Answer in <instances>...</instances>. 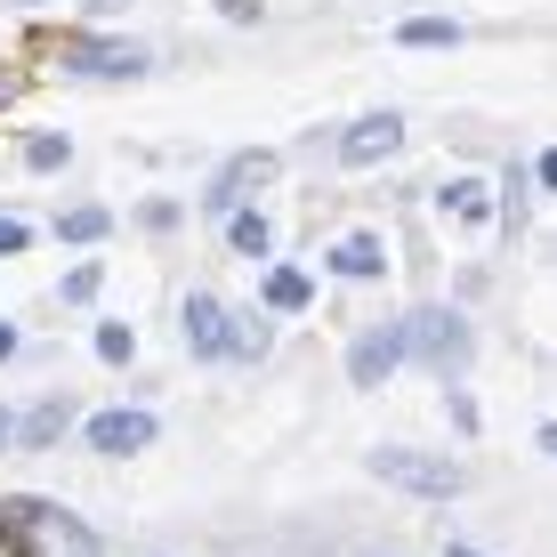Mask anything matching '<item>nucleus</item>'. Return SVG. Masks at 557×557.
Listing matches in <instances>:
<instances>
[{"instance_id":"nucleus-19","label":"nucleus","mask_w":557,"mask_h":557,"mask_svg":"<svg viewBox=\"0 0 557 557\" xmlns=\"http://www.w3.org/2000/svg\"><path fill=\"white\" fill-rule=\"evenodd\" d=\"M16 356V323H0V363H9Z\"/></svg>"},{"instance_id":"nucleus-15","label":"nucleus","mask_w":557,"mask_h":557,"mask_svg":"<svg viewBox=\"0 0 557 557\" xmlns=\"http://www.w3.org/2000/svg\"><path fill=\"white\" fill-rule=\"evenodd\" d=\"M65 235H73V243H98V235H106V210H73Z\"/></svg>"},{"instance_id":"nucleus-1","label":"nucleus","mask_w":557,"mask_h":557,"mask_svg":"<svg viewBox=\"0 0 557 557\" xmlns=\"http://www.w3.org/2000/svg\"><path fill=\"white\" fill-rule=\"evenodd\" d=\"M372 476H380V485L420 493V502H453V493L469 485V469H460V460H436V453H412V445H380V453H372Z\"/></svg>"},{"instance_id":"nucleus-16","label":"nucleus","mask_w":557,"mask_h":557,"mask_svg":"<svg viewBox=\"0 0 557 557\" xmlns=\"http://www.w3.org/2000/svg\"><path fill=\"white\" fill-rule=\"evenodd\" d=\"M25 162H33V170H57V162H65V138H33Z\"/></svg>"},{"instance_id":"nucleus-20","label":"nucleus","mask_w":557,"mask_h":557,"mask_svg":"<svg viewBox=\"0 0 557 557\" xmlns=\"http://www.w3.org/2000/svg\"><path fill=\"white\" fill-rule=\"evenodd\" d=\"M0 445H16V412H0Z\"/></svg>"},{"instance_id":"nucleus-17","label":"nucleus","mask_w":557,"mask_h":557,"mask_svg":"<svg viewBox=\"0 0 557 557\" xmlns=\"http://www.w3.org/2000/svg\"><path fill=\"white\" fill-rule=\"evenodd\" d=\"M25 243H33V226H25V219H0V259H16Z\"/></svg>"},{"instance_id":"nucleus-9","label":"nucleus","mask_w":557,"mask_h":557,"mask_svg":"<svg viewBox=\"0 0 557 557\" xmlns=\"http://www.w3.org/2000/svg\"><path fill=\"white\" fill-rule=\"evenodd\" d=\"M226 243H235L243 259H267L275 251V226H267L259 210H226Z\"/></svg>"},{"instance_id":"nucleus-7","label":"nucleus","mask_w":557,"mask_h":557,"mask_svg":"<svg viewBox=\"0 0 557 557\" xmlns=\"http://www.w3.org/2000/svg\"><path fill=\"white\" fill-rule=\"evenodd\" d=\"M65 57H73V65H82V73H146V49L138 41H65Z\"/></svg>"},{"instance_id":"nucleus-6","label":"nucleus","mask_w":557,"mask_h":557,"mask_svg":"<svg viewBox=\"0 0 557 557\" xmlns=\"http://www.w3.org/2000/svg\"><path fill=\"white\" fill-rule=\"evenodd\" d=\"M396 146H405V122H396V113H363L348 138H339V153H348L356 170H363V162H380V153H396Z\"/></svg>"},{"instance_id":"nucleus-4","label":"nucleus","mask_w":557,"mask_h":557,"mask_svg":"<svg viewBox=\"0 0 557 557\" xmlns=\"http://www.w3.org/2000/svg\"><path fill=\"white\" fill-rule=\"evenodd\" d=\"M186 348H195V356H226V348H235V315H226L210 292L186 299Z\"/></svg>"},{"instance_id":"nucleus-22","label":"nucleus","mask_w":557,"mask_h":557,"mask_svg":"<svg viewBox=\"0 0 557 557\" xmlns=\"http://www.w3.org/2000/svg\"><path fill=\"white\" fill-rule=\"evenodd\" d=\"M542 178H549V186H557V153H542Z\"/></svg>"},{"instance_id":"nucleus-11","label":"nucleus","mask_w":557,"mask_h":557,"mask_svg":"<svg viewBox=\"0 0 557 557\" xmlns=\"http://www.w3.org/2000/svg\"><path fill=\"white\" fill-rule=\"evenodd\" d=\"M396 41H405V49H453L460 25H453V16H412V25H396Z\"/></svg>"},{"instance_id":"nucleus-13","label":"nucleus","mask_w":557,"mask_h":557,"mask_svg":"<svg viewBox=\"0 0 557 557\" xmlns=\"http://www.w3.org/2000/svg\"><path fill=\"white\" fill-rule=\"evenodd\" d=\"M445 210H460V219H493L485 178H453V186H445Z\"/></svg>"},{"instance_id":"nucleus-2","label":"nucleus","mask_w":557,"mask_h":557,"mask_svg":"<svg viewBox=\"0 0 557 557\" xmlns=\"http://www.w3.org/2000/svg\"><path fill=\"white\" fill-rule=\"evenodd\" d=\"M405 356L453 372V363H469V323L445 315V307H420V315H405Z\"/></svg>"},{"instance_id":"nucleus-12","label":"nucleus","mask_w":557,"mask_h":557,"mask_svg":"<svg viewBox=\"0 0 557 557\" xmlns=\"http://www.w3.org/2000/svg\"><path fill=\"white\" fill-rule=\"evenodd\" d=\"M267 307H275V315H299L307 307V275L299 267H275V275H267Z\"/></svg>"},{"instance_id":"nucleus-18","label":"nucleus","mask_w":557,"mask_h":557,"mask_svg":"<svg viewBox=\"0 0 557 557\" xmlns=\"http://www.w3.org/2000/svg\"><path fill=\"white\" fill-rule=\"evenodd\" d=\"M65 299H98V267H73V275H65Z\"/></svg>"},{"instance_id":"nucleus-8","label":"nucleus","mask_w":557,"mask_h":557,"mask_svg":"<svg viewBox=\"0 0 557 557\" xmlns=\"http://www.w3.org/2000/svg\"><path fill=\"white\" fill-rule=\"evenodd\" d=\"M380 267H388V251H380V235H348L332 251V275H348V283H372Z\"/></svg>"},{"instance_id":"nucleus-21","label":"nucleus","mask_w":557,"mask_h":557,"mask_svg":"<svg viewBox=\"0 0 557 557\" xmlns=\"http://www.w3.org/2000/svg\"><path fill=\"white\" fill-rule=\"evenodd\" d=\"M542 453H549V460H557V420H549V429H542Z\"/></svg>"},{"instance_id":"nucleus-3","label":"nucleus","mask_w":557,"mask_h":557,"mask_svg":"<svg viewBox=\"0 0 557 557\" xmlns=\"http://www.w3.org/2000/svg\"><path fill=\"white\" fill-rule=\"evenodd\" d=\"M396 363H405V323H388V332H363L356 356H348V380H356V388H380Z\"/></svg>"},{"instance_id":"nucleus-10","label":"nucleus","mask_w":557,"mask_h":557,"mask_svg":"<svg viewBox=\"0 0 557 557\" xmlns=\"http://www.w3.org/2000/svg\"><path fill=\"white\" fill-rule=\"evenodd\" d=\"M65 420H73V405H33L25 420H16V445H57V436H65Z\"/></svg>"},{"instance_id":"nucleus-14","label":"nucleus","mask_w":557,"mask_h":557,"mask_svg":"<svg viewBox=\"0 0 557 557\" xmlns=\"http://www.w3.org/2000/svg\"><path fill=\"white\" fill-rule=\"evenodd\" d=\"M98 356L106 363H129V356H138V332H129V323H98Z\"/></svg>"},{"instance_id":"nucleus-23","label":"nucleus","mask_w":557,"mask_h":557,"mask_svg":"<svg viewBox=\"0 0 557 557\" xmlns=\"http://www.w3.org/2000/svg\"><path fill=\"white\" fill-rule=\"evenodd\" d=\"M445 557H476V549H469V542H453V549H445Z\"/></svg>"},{"instance_id":"nucleus-5","label":"nucleus","mask_w":557,"mask_h":557,"mask_svg":"<svg viewBox=\"0 0 557 557\" xmlns=\"http://www.w3.org/2000/svg\"><path fill=\"white\" fill-rule=\"evenodd\" d=\"M89 445H98V453H146L153 445V412H98V420H89Z\"/></svg>"}]
</instances>
